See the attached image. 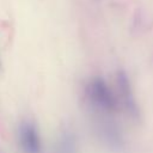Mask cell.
Wrapping results in <instances>:
<instances>
[{
	"mask_svg": "<svg viewBox=\"0 0 153 153\" xmlns=\"http://www.w3.org/2000/svg\"><path fill=\"white\" fill-rule=\"evenodd\" d=\"M86 97L91 106L102 114H112L117 109V99L102 78H94L87 84Z\"/></svg>",
	"mask_w": 153,
	"mask_h": 153,
	"instance_id": "obj_1",
	"label": "cell"
},
{
	"mask_svg": "<svg viewBox=\"0 0 153 153\" xmlns=\"http://www.w3.org/2000/svg\"><path fill=\"white\" fill-rule=\"evenodd\" d=\"M18 143L22 153H42V142L36 124L23 121L18 127Z\"/></svg>",
	"mask_w": 153,
	"mask_h": 153,
	"instance_id": "obj_2",
	"label": "cell"
},
{
	"mask_svg": "<svg viewBox=\"0 0 153 153\" xmlns=\"http://www.w3.org/2000/svg\"><path fill=\"white\" fill-rule=\"evenodd\" d=\"M54 153H79L78 140L74 131L71 129H65L60 133L55 142Z\"/></svg>",
	"mask_w": 153,
	"mask_h": 153,
	"instance_id": "obj_3",
	"label": "cell"
},
{
	"mask_svg": "<svg viewBox=\"0 0 153 153\" xmlns=\"http://www.w3.org/2000/svg\"><path fill=\"white\" fill-rule=\"evenodd\" d=\"M118 86H120V92H121V97L123 99L124 105L127 106L128 111H130V112L134 114L136 111L135 103H134V99H133V96H131V92H130V88H129L127 78L123 74H120L118 75Z\"/></svg>",
	"mask_w": 153,
	"mask_h": 153,
	"instance_id": "obj_4",
	"label": "cell"
}]
</instances>
